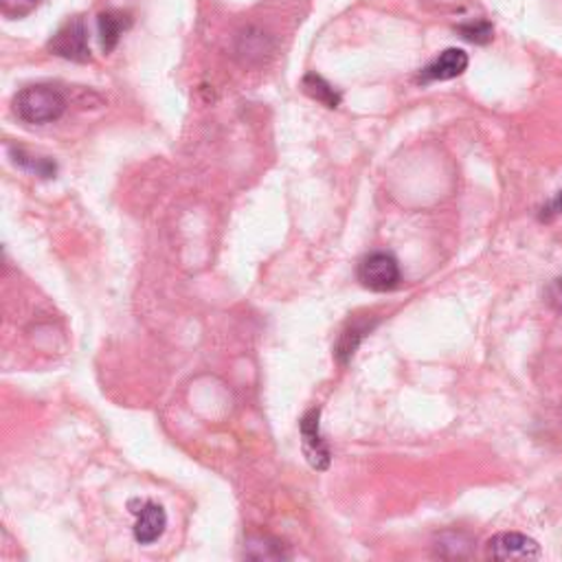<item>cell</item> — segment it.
Here are the masks:
<instances>
[{"instance_id":"cell-1","label":"cell","mask_w":562,"mask_h":562,"mask_svg":"<svg viewBox=\"0 0 562 562\" xmlns=\"http://www.w3.org/2000/svg\"><path fill=\"white\" fill-rule=\"evenodd\" d=\"M67 97L58 86L51 84H34L23 88L14 97V112L21 121L32 125H45L62 119L67 112Z\"/></svg>"},{"instance_id":"cell-2","label":"cell","mask_w":562,"mask_h":562,"mask_svg":"<svg viewBox=\"0 0 562 562\" xmlns=\"http://www.w3.org/2000/svg\"><path fill=\"white\" fill-rule=\"evenodd\" d=\"M358 279L373 292H390L400 284L398 260L390 253H371L360 262Z\"/></svg>"},{"instance_id":"cell-3","label":"cell","mask_w":562,"mask_h":562,"mask_svg":"<svg viewBox=\"0 0 562 562\" xmlns=\"http://www.w3.org/2000/svg\"><path fill=\"white\" fill-rule=\"evenodd\" d=\"M49 51L71 60V62H88L91 60V45H88V29L86 23L77 16L73 21H69L49 43Z\"/></svg>"},{"instance_id":"cell-4","label":"cell","mask_w":562,"mask_h":562,"mask_svg":"<svg viewBox=\"0 0 562 562\" xmlns=\"http://www.w3.org/2000/svg\"><path fill=\"white\" fill-rule=\"evenodd\" d=\"M488 558L494 560H536L542 555L538 542L518 531H503L488 540Z\"/></svg>"},{"instance_id":"cell-5","label":"cell","mask_w":562,"mask_h":562,"mask_svg":"<svg viewBox=\"0 0 562 562\" xmlns=\"http://www.w3.org/2000/svg\"><path fill=\"white\" fill-rule=\"evenodd\" d=\"M319 416L321 411L319 409H312L308 411L303 418H301V446H303V453H306V459L310 462L312 468L316 470H327L330 468V449L325 444V440L321 438V431H319Z\"/></svg>"},{"instance_id":"cell-6","label":"cell","mask_w":562,"mask_h":562,"mask_svg":"<svg viewBox=\"0 0 562 562\" xmlns=\"http://www.w3.org/2000/svg\"><path fill=\"white\" fill-rule=\"evenodd\" d=\"M136 514V523H134V538L141 545H152L156 542L165 527H167V514L163 510V505L158 503H141V510H132Z\"/></svg>"},{"instance_id":"cell-7","label":"cell","mask_w":562,"mask_h":562,"mask_svg":"<svg viewBox=\"0 0 562 562\" xmlns=\"http://www.w3.org/2000/svg\"><path fill=\"white\" fill-rule=\"evenodd\" d=\"M468 69V53L462 49H446L435 58L422 73L420 80L427 82H449L459 77Z\"/></svg>"},{"instance_id":"cell-8","label":"cell","mask_w":562,"mask_h":562,"mask_svg":"<svg viewBox=\"0 0 562 562\" xmlns=\"http://www.w3.org/2000/svg\"><path fill=\"white\" fill-rule=\"evenodd\" d=\"M123 14L117 12H104L97 19V27H99V38H101V49L106 53L115 51L123 32L130 27V21H123Z\"/></svg>"},{"instance_id":"cell-9","label":"cell","mask_w":562,"mask_h":562,"mask_svg":"<svg viewBox=\"0 0 562 562\" xmlns=\"http://www.w3.org/2000/svg\"><path fill=\"white\" fill-rule=\"evenodd\" d=\"M301 88H303V93L308 97H312L314 101L323 104L325 108L334 110V108L340 106V93L332 84H327L321 75H316V73H308L301 80Z\"/></svg>"},{"instance_id":"cell-10","label":"cell","mask_w":562,"mask_h":562,"mask_svg":"<svg viewBox=\"0 0 562 562\" xmlns=\"http://www.w3.org/2000/svg\"><path fill=\"white\" fill-rule=\"evenodd\" d=\"M10 156H12L14 165H19L21 169H27L40 178H53L58 174L56 160H51L47 156H34V154L25 152L23 147H10Z\"/></svg>"},{"instance_id":"cell-11","label":"cell","mask_w":562,"mask_h":562,"mask_svg":"<svg viewBox=\"0 0 562 562\" xmlns=\"http://www.w3.org/2000/svg\"><path fill=\"white\" fill-rule=\"evenodd\" d=\"M271 51V45H268V36L258 32V29H247L242 36H240V45H238V53L247 56V58H262L264 53Z\"/></svg>"},{"instance_id":"cell-12","label":"cell","mask_w":562,"mask_h":562,"mask_svg":"<svg viewBox=\"0 0 562 562\" xmlns=\"http://www.w3.org/2000/svg\"><path fill=\"white\" fill-rule=\"evenodd\" d=\"M457 34L473 45H488L494 38V29L488 21H470L457 27Z\"/></svg>"},{"instance_id":"cell-13","label":"cell","mask_w":562,"mask_h":562,"mask_svg":"<svg viewBox=\"0 0 562 562\" xmlns=\"http://www.w3.org/2000/svg\"><path fill=\"white\" fill-rule=\"evenodd\" d=\"M249 545L260 549L258 553H253L249 558H258V560L264 558V560H268V558H286L288 555V553H284V545L279 540H275V538H268V536H258Z\"/></svg>"},{"instance_id":"cell-14","label":"cell","mask_w":562,"mask_h":562,"mask_svg":"<svg viewBox=\"0 0 562 562\" xmlns=\"http://www.w3.org/2000/svg\"><path fill=\"white\" fill-rule=\"evenodd\" d=\"M38 3L40 0H0V8H3V12L8 16L23 19V16L32 14L38 8Z\"/></svg>"},{"instance_id":"cell-15","label":"cell","mask_w":562,"mask_h":562,"mask_svg":"<svg viewBox=\"0 0 562 562\" xmlns=\"http://www.w3.org/2000/svg\"><path fill=\"white\" fill-rule=\"evenodd\" d=\"M547 301L553 310L562 312V277L560 279H553L547 288Z\"/></svg>"},{"instance_id":"cell-16","label":"cell","mask_w":562,"mask_h":562,"mask_svg":"<svg viewBox=\"0 0 562 562\" xmlns=\"http://www.w3.org/2000/svg\"><path fill=\"white\" fill-rule=\"evenodd\" d=\"M560 214H562V192H560L553 201H549L547 207H542L540 220H553V218L560 216Z\"/></svg>"}]
</instances>
